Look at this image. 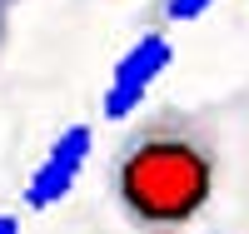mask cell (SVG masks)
Segmentation results:
<instances>
[{
  "mask_svg": "<svg viewBox=\"0 0 249 234\" xmlns=\"http://www.w3.org/2000/svg\"><path fill=\"white\" fill-rule=\"evenodd\" d=\"M224 150L199 110L160 105L120 135L105 164V195L135 234H184L214 204Z\"/></svg>",
  "mask_w": 249,
  "mask_h": 234,
  "instance_id": "6da1fadb",
  "label": "cell"
},
{
  "mask_svg": "<svg viewBox=\"0 0 249 234\" xmlns=\"http://www.w3.org/2000/svg\"><path fill=\"white\" fill-rule=\"evenodd\" d=\"M175 60V45H170V30H144L140 40L130 50L120 55V65L110 70V90H105V105H100V110H105L110 120H120V115H130L135 105L150 95V85L164 75V65H170Z\"/></svg>",
  "mask_w": 249,
  "mask_h": 234,
  "instance_id": "7a4b0ae2",
  "label": "cell"
},
{
  "mask_svg": "<svg viewBox=\"0 0 249 234\" xmlns=\"http://www.w3.org/2000/svg\"><path fill=\"white\" fill-rule=\"evenodd\" d=\"M90 144H95L90 125H70V130L45 150V160L35 164V175L25 184V204L30 209H50V204L65 199L70 184L80 180V169H85V160H90Z\"/></svg>",
  "mask_w": 249,
  "mask_h": 234,
  "instance_id": "3957f363",
  "label": "cell"
},
{
  "mask_svg": "<svg viewBox=\"0 0 249 234\" xmlns=\"http://www.w3.org/2000/svg\"><path fill=\"white\" fill-rule=\"evenodd\" d=\"M210 5H214V0H164V5H160V30L184 25V20H199Z\"/></svg>",
  "mask_w": 249,
  "mask_h": 234,
  "instance_id": "277c9868",
  "label": "cell"
},
{
  "mask_svg": "<svg viewBox=\"0 0 249 234\" xmlns=\"http://www.w3.org/2000/svg\"><path fill=\"white\" fill-rule=\"evenodd\" d=\"M0 234H20V219L15 215H0Z\"/></svg>",
  "mask_w": 249,
  "mask_h": 234,
  "instance_id": "5b68a950",
  "label": "cell"
}]
</instances>
